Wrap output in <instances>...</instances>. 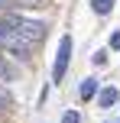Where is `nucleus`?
Returning <instances> with one entry per match:
<instances>
[{
  "mask_svg": "<svg viewBox=\"0 0 120 123\" xmlns=\"http://www.w3.org/2000/svg\"><path fill=\"white\" fill-rule=\"evenodd\" d=\"M68 58H71V36H62L58 42V55L52 62V81H62L65 71H68Z\"/></svg>",
  "mask_w": 120,
  "mask_h": 123,
  "instance_id": "2",
  "label": "nucleus"
},
{
  "mask_svg": "<svg viewBox=\"0 0 120 123\" xmlns=\"http://www.w3.org/2000/svg\"><path fill=\"white\" fill-rule=\"evenodd\" d=\"M91 6H94L97 16H107V13L114 10V0H91Z\"/></svg>",
  "mask_w": 120,
  "mask_h": 123,
  "instance_id": "5",
  "label": "nucleus"
},
{
  "mask_svg": "<svg viewBox=\"0 0 120 123\" xmlns=\"http://www.w3.org/2000/svg\"><path fill=\"white\" fill-rule=\"evenodd\" d=\"M78 120H81V117H78L75 110H68V113H65V117H62V123H78Z\"/></svg>",
  "mask_w": 120,
  "mask_h": 123,
  "instance_id": "8",
  "label": "nucleus"
},
{
  "mask_svg": "<svg viewBox=\"0 0 120 123\" xmlns=\"http://www.w3.org/2000/svg\"><path fill=\"white\" fill-rule=\"evenodd\" d=\"M117 97H120V91H117L114 84L97 91V104H101V107H114V104H117Z\"/></svg>",
  "mask_w": 120,
  "mask_h": 123,
  "instance_id": "3",
  "label": "nucleus"
},
{
  "mask_svg": "<svg viewBox=\"0 0 120 123\" xmlns=\"http://www.w3.org/2000/svg\"><path fill=\"white\" fill-rule=\"evenodd\" d=\"M10 3H13V0H0V6H10Z\"/></svg>",
  "mask_w": 120,
  "mask_h": 123,
  "instance_id": "10",
  "label": "nucleus"
},
{
  "mask_svg": "<svg viewBox=\"0 0 120 123\" xmlns=\"http://www.w3.org/2000/svg\"><path fill=\"white\" fill-rule=\"evenodd\" d=\"M97 91H101V87H97V78H84L81 87H78V97H81V100H91Z\"/></svg>",
  "mask_w": 120,
  "mask_h": 123,
  "instance_id": "4",
  "label": "nucleus"
},
{
  "mask_svg": "<svg viewBox=\"0 0 120 123\" xmlns=\"http://www.w3.org/2000/svg\"><path fill=\"white\" fill-rule=\"evenodd\" d=\"M10 32H13V29H10V26H6V19H0V42H3V39L10 36Z\"/></svg>",
  "mask_w": 120,
  "mask_h": 123,
  "instance_id": "7",
  "label": "nucleus"
},
{
  "mask_svg": "<svg viewBox=\"0 0 120 123\" xmlns=\"http://www.w3.org/2000/svg\"><path fill=\"white\" fill-rule=\"evenodd\" d=\"M6 26H10L13 32H16L19 39H26V42H39V39L45 36V23H32V19H19V16H6Z\"/></svg>",
  "mask_w": 120,
  "mask_h": 123,
  "instance_id": "1",
  "label": "nucleus"
},
{
  "mask_svg": "<svg viewBox=\"0 0 120 123\" xmlns=\"http://www.w3.org/2000/svg\"><path fill=\"white\" fill-rule=\"evenodd\" d=\"M0 78H13V68L3 62V55H0Z\"/></svg>",
  "mask_w": 120,
  "mask_h": 123,
  "instance_id": "6",
  "label": "nucleus"
},
{
  "mask_svg": "<svg viewBox=\"0 0 120 123\" xmlns=\"http://www.w3.org/2000/svg\"><path fill=\"white\" fill-rule=\"evenodd\" d=\"M110 49H120V32H114V36H110Z\"/></svg>",
  "mask_w": 120,
  "mask_h": 123,
  "instance_id": "9",
  "label": "nucleus"
}]
</instances>
